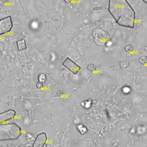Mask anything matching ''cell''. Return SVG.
<instances>
[{"mask_svg":"<svg viewBox=\"0 0 147 147\" xmlns=\"http://www.w3.org/2000/svg\"><path fill=\"white\" fill-rule=\"evenodd\" d=\"M76 127L79 131V132H80L81 135H85L88 132V128L85 127V126H84L83 124H76Z\"/></svg>","mask_w":147,"mask_h":147,"instance_id":"cell-8","label":"cell"},{"mask_svg":"<svg viewBox=\"0 0 147 147\" xmlns=\"http://www.w3.org/2000/svg\"><path fill=\"white\" fill-rule=\"evenodd\" d=\"M129 66V62L127 60H122L120 62V67L122 69H126Z\"/></svg>","mask_w":147,"mask_h":147,"instance_id":"cell-10","label":"cell"},{"mask_svg":"<svg viewBox=\"0 0 147 147\" xmlns=\"http://www.w3.org/2000/svg\"><path fill=\"white\" fill-rule=\"evenodd\" d=\"M15 114H16L15 111L12 109L1 113H0V124L5 123L10 120H12L15 116Z\"/></svg>","mask_w":147,"mask_h":147,"instance_id":"cell-7","label":"cell"},{"mask_svg":"<svg viewBox=\"0 0 147 147\" xmlns=\"http://www.w3.org/2000/svg\"><path fill=\"white\" fill-rule=\"evenodd\" d=\"M102 7H93V10H102Z\"/></svg>","mask_w":147,"mask_h":147,"instance_id":"cell-18","label":"cell"},{"mask_svg":"<svg viewBox=\"0 0 147 147\" xmlns=\"http://www.w3.org/2000/svg\"><path fill=\"white\" fill-rule=\"evenodd\" d=\"M93 37L94 42L99 46L104 45L110 39L108 33L100 29H97L93 31Z\"/></svg>","mask_w":147,"mask_h":147,"instance_id":"cell-3","label":"cell"},{"mask_svg":"<svg viewBox=\"0 0 147 147\" xmlns=\"http://www.w3.org/2000/svg\"><path fill=\"white\" fill-rule=\"evenodd\" d=\"M13 26L12 18L10 16H7L0 20V35H3L10 32Z\"/></svg>","mask_w":147,"mask_h":147,"instance_id":"cell-4","label":"cell"},{"mask_svg":"<svg viewBox=\"0 0 147 147\" xmlns=\"http://www.w3.org/2000/svg\"><path fill=\"white\" fill-rule=\"evenodd\" d=\"M96 66L94 65L93 63H89L88 66V70L89 71H91V72H93L94 71H96Z\"/></svg>","mask_w":147,"mask_h":147,"instance_id":"cell-13","label":"cell"},{"mask_svg":"<svg viewBox=\"0 0 147 147\" xmlns=\"http://www.w3.org/2000/svg\"><path fill=\"white\" fill-rule=\"evenodd\" d=\"M134 49V47L132 44H127L125 46V51L127 52V53H131Z\"/></svg>","mask_w":147,"mask_h":147,"instance_id":"cell-12","label":"cell"},{"mask_svg":"<svg viewBox=\"0 0 147 147\" xmlns=\"http://www.w3.org/2000/svg\"><path fill=\"white\" fill-rule=\"evenodd\" d=\"M65 2H67V3H69L71 2V0H65Z\"/></svg>","mask_w":147,"mask_h":147,"instance_id":"cell-19","label":"cell"},{"mask_svg":"<svg viewBox=\"0 0 147 147\" xmlns=\"http://www.w3.org/2000/svg\"><path fill=\"white\" fill-rule=\"evenodd\" d=\"M38 81L41 82H45L46 81V74H41L38 76Z\"/></svg>","mask_w":147,"mask_h":147,"instance_id":"cell-14","label":"cell"},{"mask_svg":"<svg viewBox=\"0 0 147 147\" xmlns=\"http://www.w3.org/2000/svg\"><path fill=\"white\" fill-rule=\"evenodd\" d=\"M62 66H65L71 72H72L74 74H77L81 69V67L77 65L76 62H74L72 60H71L69 57H66L65 60L62 62Z\"/></svg>","mask_w":147,"mask_h":147,"instance_id":"cell-5","label":"cell"},{"mask_svg":"<svg viewBox=\"0 0 147 147\" xmlns=\"http://www.w3.org/2000/svg\"><path fill=\"white\" fill-rule=\"evenodd\" d=\"M95 24L99 29H102L104 27V22L102 19H99V20H96L95 22Z\"/></svg>","mask_w":147,"mask_h":147,"instance_id":"cell-11","label":"cell"},{"mask_svg":"<svg viewBox=\"0 0 147 147\" xmlns=\"http://www.w3.org/2000/svg\"><path fill=\"white\" fill-rule=\"evenodd\" d=\"M108 11L118 25L129 29L135 27V11L127 0H109Z\"/></svg>","mask_w":147,"mask_h":147,"instance_id":"cell-1","label":"cell"},{"mask_svg":"<svg viewBox=\"0 0 147 147\" xmlns=\"http://www.w3.org/2000/svg\"><path fill=\"white\" fill-rule=\"evenodd\" d=\"M44 82H41L40 81H38V82L36 83V88H38V89H40L44 87Z\"/></svg>","mask_w":147,"mask_h":147,"instance_id":"cell-16","label":"cell"},{"mask_svg":"<svg viewBox=\"0 0 147 147\" xmlns=\"http://www.w3.org/2000/svg\"><path fill=\"white\" fill-rule=\"evenodd\" d=\"M62 95H63V91H62V90H60V91H57V96H62Z\"/></svg>","mask_w":147,"mask_h":147,"instance_id":"cell-17","label":"cell"},{"mask_svg":"<svg viewBox=\"0 0 147 147\" xmlns=\"http://www.w3.org/2000/svg\"><path fill=\"white\" fill-rule=\"evenodd\" d=\"M17 48L18 51H23L27 49V44H26V40L24 39L17 41Z\"/></svg>","mask_w":147,"mask_h":147,"instance_id":"cell-9","label":"cell"},{"mask_svg":"<svg viewBox=\"0 0 147 147\" xmlns=\"http://www.w3.org/2000/svg\"><path fill=\"white\" fill-rule=\"evenodd\" d=\"M47 141V135L46 132H41L37 135L33 144V147H44L46 146V142Z\"/></svg>","mask_w":147,"mask_h":147,"instance_id":"cell-6","label":"cell"},{"mask_svg":"<svg viewBox=\"0 0 147 147\" xmlns=\"http://www.w3.org/2000/svg\"><path fill=\"white\" fill-rule=\"evenodd\" d=\"M22 134V129L15 123L0 124V142L15 140Z\"/></svg>","mask_w":147,"mask_h":147,"instance_id":"cell-2","label":"cell"},{"mask_svg":"<svg viewBox=\"0 0 147 147\" xmlns=\"http://www.w3.org/2000/svg\"><path fill=\"white\" fill-rule=\"evenodd\" d=\"M143 2H144L145 3H147V0H143Z\"/></svg>","mask_w":147,"mask_h":147,"instance_id":"cell-20","label":"cell"},{"mask_svg":"<svg viewBox=\"0 0 147 147\" xmlns=\"http://www.w3.org/2000/svg\"><path fill=\"white\" fill-rule=\"evenodd\" d=\"M139 61H140V62L141 64H143L144 66L146 65V63H147V57L146 56H142L140 58Z\"/></svg>","mask_w":147,"mask_h":147,"instance_id":"cell-15","label":"cell"}]
</instances>
